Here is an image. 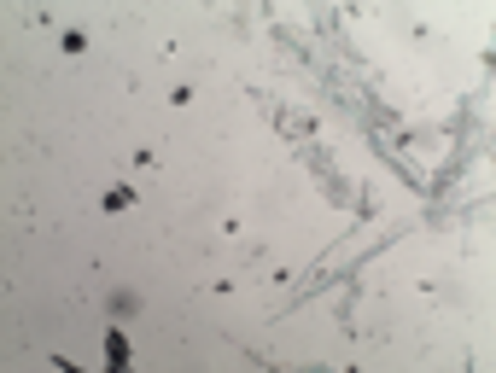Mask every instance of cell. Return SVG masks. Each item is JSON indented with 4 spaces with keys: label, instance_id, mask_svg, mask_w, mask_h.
<instances>
[{
    "label": "cell",
    "instance_id": "obj_1",
    "mask_svg": "<svg viewBox=\"0 0 496 373\" xmlns=\"http://www.w3.org/2000/svg\"><path fill=\"white\" fill-rule=\"evenodd\" d=\"M105 362H111V367H123V362H129V338H123V333H111V338H105Z\"/></svg>",
    "mask_w": 496,
    "mask_h": 373
},
{
    "label": "cell",
    "instance_id": "obj_2",
    "mask_svg": "<svg viewBox=\"0 0 496 373\" xmlns=\"http://www.w3.org/2000/svg\"><path fill=\"white\" fill-rule=\"evenodd\" d=\"M129 204H134L129 186H111V193H105V210H129Z\"/></svg>",
    "mask_w": 496,
    "mask_h": 373
}]
</instances>
